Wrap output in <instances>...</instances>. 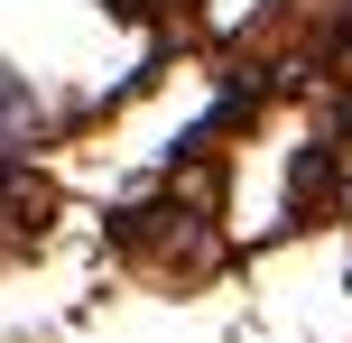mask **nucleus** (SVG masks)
<instances>
[{
	"instance_id": "1",
	"label": "nucleus",
	"mask_w": 352,
	"mask_h": 343,
	"mask_svg": "<svg viewBox=\"0 0 352 343\" xmlns=\"http://www.w3.org/2000/svg\"><path fill=\"white\" fill-rule=\"evenodd\" d=\"M37 121H47V102H37V84H28L19 65H0V158L37 140Z\"/></svg>"
}]
</instances>
